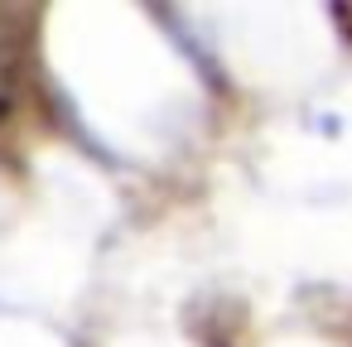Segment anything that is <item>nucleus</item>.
<instances>
[{
    "instance_id": "1",
    "label": "nucleus",
    "mask_w": 352,
    "mask_h": 347,
    "mask_svg": "<svg viewBox=\"0 0 352 347\" xmlns=\"http://www.w3.org/2000/svg\"><path fill=\"white\" fill-rule=\"evenodd\" d=\"M10 97H15V68H10V54L0 49V116L10 111Z\"/></svg>"
}]
</instances>
